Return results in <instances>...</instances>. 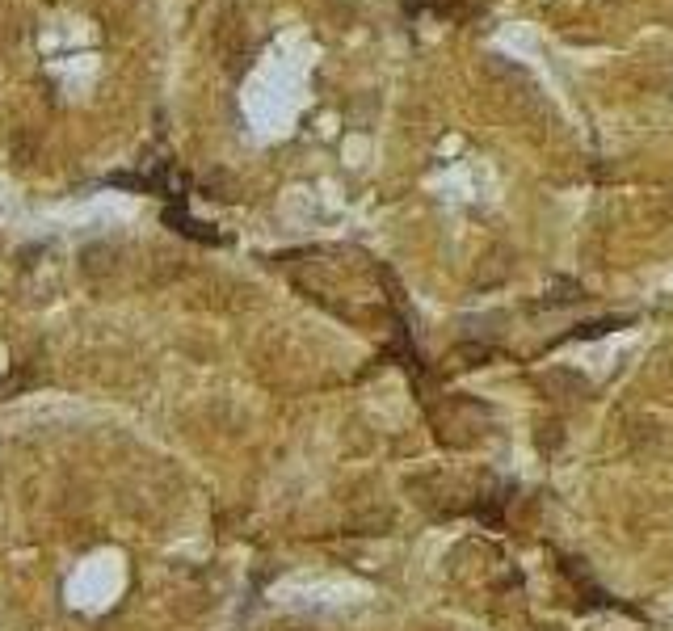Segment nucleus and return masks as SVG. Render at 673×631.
<instances>
[{
    "label": "nucleus",
    "instance_id": "obj_1",
    "mask_svg": "<svg viewBox=\"0 0 673 631\" xmlns=\"http://www.w3.org/2000/svg\"><path fill=\"white\" fill-rule=\"evenodd\" d=\"M85 270H89V274H106V270H110V249H101V244L85 249Z\"/></svg>",
    "mask_w": 673,
    "mask_h": 631
},
{
    "label": "nucleus",
    "instance_id": "obj_2",
    "mask_svg": "<svg viewBox=\"0 0 673 631\" xmlns=\"http://www.w3.org/2000/svg\"><path fill=\"white\" fill-rule=\"evenodd\" d=\"M282 631H308V627H282Z\"/></svg>",
    "mask_w": 673,
    "mask_h": 631
}]
</instances>
